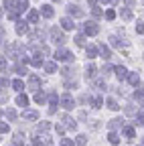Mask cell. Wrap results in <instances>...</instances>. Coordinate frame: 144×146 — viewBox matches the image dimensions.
Wrapping results in <instances>:
<instances>
[{"label":"cell","mask_w":144,"mask_h":146,"mask_svg":"<svg viewBox=\"0 0 144 146\" xmlns=\"http://www.w3.org/2000/svg\"><path fill=\"white\" fill-rule=\"evenodd\" d=\"M124 132H126V136H130V138L134 136V130H132V128H126V130H124Z\"/></svg>","instance_id":"d6a6232c"},{"label":"cell","mask_w":144,"mask_h":146,"mask_svg":"<svg viewBox=\"0 0 144 146\" xmlns=\"http://www.w3.org/2000/svg\"><path fill=\"white\" fill-rule=\"evenodd\" d=\"M39 21V12L37 10H31L29 12V23H37Z\"/></svg>","instance_id":"5bb4252c"},{"label":"cell","mask_w":144,"mask_h":146,"mask_svg":"<svg viewBox=\"0 0 144 146\" xmlns=\"http://www.w3.org/2000/svg\"><path fill=\"white\" fill-rule=\"evenodd\" d=\"M92 10H94V16H102V10H100V8H98V6H94V8H92Z\"/></svg>","instance_id":"836d02e7"},{"label":"cell","mask_w":144,"mask_h":146,"mask_svg":"<svg viewBox=\"0 0 144 146\" xmlns=\"http://www.w3.org/2000/svg\"><path fill=\"white\" fill-rule=\"evenodd\" d=\"M100 53H102V57H104V59H110V57H112L110 47H106V45H100Z\"/></svg>","instance_id":"52a82bcc"},{"label":"cell","mask_w":144,"mask_h":146,"mask_svg":"<svg viewBox=\"0 0 144 146\" xmlns=\"http://www.w3.org/2000/svg\"><path fill=\"white\" fill-rule=\"evenodd\" d=\"M100 106H102V98H96L94 100V108H100Z\"/></svg>","instance_id":"e575fe53"},{"label":"cell","mask_w":144,"mask_h":146,"mask_svg":"<svg viewBox=\"0 0 144 146\" xmlns=\"http://www.w3.org/2000/svg\"><path fill=\"white\" fill-rule=\"evenodd\" d=\"M14 6H16L14 0H6V2H4V8H8V10H16Z\"/></svg>","instance_id":"44dd1931"},{"label":"cell","mask_w":144,"mask_h":146,"mask_svg":"<svg viewBox=\"0 0 144 146\" xmlns=\"http://www.w3.org/2000/svg\"><path fill=\"white\" fill-rule=\"evenodd\" d=\"M16 104H19V106H23V108H25V106H29V98L21 94L19 98H16Z\"/></svg>","instance_id":"7c38bea8"},{"label":"cell","mask_w":144,"mask_h":146,"mask_svg":"<svg viewBox=\"0 0 144 146\" xmlns=\"http://www.w3.org/2000/svg\"><path fill=\"white\" fill-rule=\"evenodd\" d=\"M136 33H144V25H142V23L136 25Z\"/></svg>","instance_id":"d590c367"},{"label":"cell","mask_w":144,"mask_h":146,"mask_svg":"<svg viewBox=\"0 0 144 146\" xmlns=\"http://www.w3.org/2000/svg\"><path fill=\"white\" fill-rule=\"evenodd\" d=\"M65 87H67V89H75V87H77V83H75V81H67V83H65Z\"/></svg>","instance_id":"4dcf8cb0"},{"label":"cell","mask_w":144,"mask_h":146,"mask_svg":"<svg viewBox=\"0 0 144 146\" xmlns=\"http://www.w3.org/2000/svg\"><path fill=\"white\" fill-rule=\"evenodd\" d=\"M61 27H63L65 31H71L75 25H73V21H71V18H61Z\"/></svg>","instance_id":"ba28073f"},{"label":"cell","mask_w":144,"mask_h":146,"mask_svg":"<svg viewBox=\"0 0 144 146\" xmlns=\"http://www.w3.org/2000/svg\"><path fill=\"white\" fill-rule=\"evenodd\" d=\"M116 75L120 77V79H126V77H128V71H126V67H116Z\"/></svg>","instance_id":"30bf717a"},{"label":"cell","mask_w":144,"mask_h":146,"mask_svg":"<svg viewBox=\"0 0 144 146\" xmlns=\"http://www.w3.org/2000/svg\"><path fill=\"white\" fill-rule=\"evenodd\" d=\"M77 144H85V136H77Z\"/></svg>","instance_id":"ab89813d"},{"label":"cell","mask_w":144,"mask_h":146,"mask_svg":"<svg viewBox=\"0 0 144 146\" xmlns=\"http://www.w3.org/2000/svg\"><path fill=\"white\" fill-rule=\"evenodd\" d=\"M4 100H8V96L4 94V91H0V102H4Z\"/></svg>","instance_id":"f35d334b"},{"label":"cell","mask_w":144,"mask_h":146,"mask_svg":"<svg viewBox=\"0 0 144 146\" xmlns=\"http://www.w3.org/2000/svg\"><path fill=\"white\" fill-rule=\"evenodd\" d=\"M49 102H51V106H57V94H51L49 96Z\"/></svg>","instance_id":"83f0119b"},{"label":"cell","mask_w":144,"mask_h":146,"mask_svg":"<svg viewBox=\"0 0 144 146\" xmlns=\"http://www.w3.org/2000/svg\"><path fill=\"white\" fill-rule=\"evenodd\" d=\"M6 130H8V126L6 124H0V132H6Z\"/></svg>","instance_id":"60d3db41"},{"label":"cell","mask_w":144,"mask_h":146,"mask_svg":"<svg viewBox=\"0 0 144 146\" xmlns=\"http://www.w3.org/2000/svg\"><path fill=\"white\" fill-rule=\"evenodd\" d=\"M96 55H98V49H96V47H87V57H89V59H94Z\"/></svg>","instance_id":"d6986e66"},{"label":"cell","mask_w":144,"mask_h":146,"mask_svg":"<svg viewBox=\"0 0 144 146\" xmlns=\"http://www.w3.org/2000/svg\"><path fill=\"white\" fill-rule=\"evenodd\" d=\"M110 142L116 144V142H118V136H116V134H110Z\"/></svg>","instance_id":"74e56055"},{"label":"cell","mask_w":144,"mask_h":146,"mask_svg":"<svg viewBox=\"0 0 144 146\" xmlns=\"http://www.w3.org/2000/svg\"><path fill=\"white\" fill-rule=\"evenodd\" d=\"M63 146H73V144H71V140H63Z\"/></svg>","instance_id":"b9f144b4"},{"label":"cell","mask_w":144,"mask_h":146,"mask_svg":"<svg viewBox=\"0 0 144 146\" xmlns=\"http://www.w3.org/2000/svg\"><path fill=\"white\" fill-rule=\"evenodd\" d=\"M75 43H77L79 47H83V45H85V36H83V35H77V36H75Z\"/></svg>","instance_id":"cb8c5ba5"},{"label":"cell","mask_w":144,"mask_h":146,"mask_svg":"<svg viewBox=\"0 0 144 146\" xmlns=\"http://www.w3.org/2000/svg\"><path fill=\"white\" fill-rule=\"evenodd\" d=\"M25 120H37V112H25Z\"/></svg>","instance_id":"603a6c76"},{"label":"cell","mask_w":144,"mask_h":146,"mask_svg":"<svg viewBox=\"0 0 144 146\" xmlns=\"http://www.w3.org/2000/svg\"><path fill=\"white\" fill-rule=\"evenodd\" d=\"M85 75H87V79H89V77H94V75H96V67H94V65H89V67H87V73H85Z\"/></svg>","instance_id":"484cf974"},{"label":"cell","mask_w":144,"mask_h":146,"mask_svg":"<svg viewBox=\"0 0 144 146\" xmlns=\"http://www.w3.org/2000/svg\"><path fill=\"white\" fill-rule=\"evenodd\" d=\"M106 106L110 108V110H118V108H120V106L116 104V100H112V98H108V100H106Z\"/></svg>","instance_id":"4fadbf2b"},{"label":"cell","mask_w":144,"mask_h":146,"mask_svg":"<svg viewBox=\"0 0 144 146\" xmlns=\"http://www.w3.org/2000/svg\"><path fill=\"white\" fill-rule=\"evenodd\" d=\"M55 69H57L55 63H45V71H47V73H55Z\"/></svg>","instance_id":"e0dca14e"},{"label":"cell","mask_w":144,"mask_h":146,"mask_svg":"<svg viewBox=\"0 0 144 146\" xmlns=\"http://www.w3.org/2000/svg\"><path fill=\"white\" fill-rule=\"evenodd\" d=\"M16 33H19V35H25V33H27V23H19V25H16Z\"/></svg>","instance_id":"2e32d148"},{"label":"cell","mask_w":144,"mask_h":146,"mask_svg":"<svg viewBox=\"0 0 144 146\" xmlns=\"http://www.w3.org/2000/svg\"><path fill=\"white\" fill-rule=\"evenodd\" d=\"M41 87V79L37 77V75H31V79H29V89L31 91H37Z\"/></svg>","instance_id":"3957f363"},{"label":"cell","mask_w":144,"mask_h":146,"mask_svg":"<svg viewBox=\"0 0 144 146\" xmlns=\"http://www.w3.org/2000/svg\"><path fill=\"white\" fill-rule=\"evenodd\" d=\"M128 81H130L132 85H138V83H140V75H138V73H130V75H128Z\"/></svg>","instance_id":"8fae6325"},{"label":"cell","mask_w":144,"mask_h":146,"mask_svg":"<svg viewBox=\"0 0 144 146\" xmlns=\"http://www.w3.org/2000/svg\"><path fill=\"white\" fill-rule=\"evenodd\" d=\"M51 39L55 41V43H59V45H61V43H65V35H63L59 29H51Z\"/></svg>","instance_id":"7a4b0ae2"},{"label":"cell","mask_w":144,"mask_h":146,"mask_svg":"<svg viewBox=\"0 0 144 146\" xmlns=\"http://www.w3.org/2000/svg\"><path fill=\"white\" fill-rule=\"evenodd\" d=\"M120 122H122V120H112V122H110V126H112V128H116V126H120Z\"/></svg>","instance_id":"8d00e7d4"},{"label":"cell","mask_w":144,"mask_h":146,"mask_svg":"<svg viewBox=\"0 0 144 146\" xmlns=\"http://www.w3.org/2000/svg\"><path fill=\"white\" fill-rule=\"evenodd\" d=\"M61 104H63V108H65V110H71V108H73V106H75V102H73V98H71L69 94H65V96L61 98Z\"/></svg>","instance_id":"5b68a950"},{"label":"cell","mask_w":144,"mask_h":146,"mask_svg":"<svg viewBox=\"0 0 144 146\" xmlns=\"http://www.w3.org/2000/svg\"><path fill=\"white\" fill-rule=\"evenodd\" d=\"M41 14H43L45 18H51L55 12H53V6H51V4H45V6H41Z\"/></svg>","instance_id":"8992f818"},{"label":"cell","mask_w":144,"mask_h":146,"mask_svg":"<svg viewBox=\"0 0 144 146\" xmlns=\"http://www.w3.org/2000/svg\"><path fill=\"white\" fill-rule=\"evenodd\" d=\"M2 35H4V31H2V29H0V41H2Z\"/></svg>","instance_id":"7bdbcfd3"},{"label":"cell","mask_w":144,"mask_h":146,"mask_svg":"<svg viewBox=\"0 0 144 146\" xmlns=\"http://www.w3.org/2000/svg\"><path fill=\"white\" fill-rule=\"evenodd\" d=\"M100 2H106V4H108V2H110V0H100Z\"/></svg>","instance_id":"ee69618b"},{"label":"cell","mask_w":144,"mask_h":146,"mask_svg":"<svg viewBox=\"0 0 144 146\" xmlns=\"http://www.w3.org/2000/svg\"><path fill=\"white\" fill-rule=\"evenodd\" d=\"M114 16H116L114 10H108V12H106V18H108V21H114Z\"/></svg>","instance_id":"f546056e"},{"label":"cell","mask_w":144,"mask_h":146,"mask_svg":"<svg viewBox=\"0 0 144 146\" xmlns=\"http://www.w3.org/2000/svg\"><path fill=\"white\" fill-rule=\"evenodd\" d=\"M83 31H85V35H98L100 33V29L96 27V23H85V27H83Z\"/></svg>","instance_id":"277c9868"},{"label":"cell","mask_w":144,"mask_h":146,"mask_svg":"<svg viewBox=\"0 0 144 146\" xmlns=\"http://www.w3.org/2000/svg\"><path fill=\"white\" fill-rule=\"evenodd\" d=\"M6 116H8L10 120H14V118H16V112H14V110H6Z\"/></svg>","instance_id":"1f68e13d"},{"label":"cell","mask_w":144,"mask_h":146,"mask_svg":"<svg viewBox=\"0 0 144 146\" xmlns=\"http://www.w3.org/2000/svg\"><path fill=\"white\" fill-rule=\"evenodd\" d=\"M110 43H112L114 47H122V45H124V43L118 39V36H110Z\"/></svg>","instance_id":"7402d4cb"},{"label":"cell","mask_w":144,"mask_h":146,"mask_svg":"<svg viewBox=\"0 0 144 146\" xmlns=\"http://www.w3.org/2000/svg\"><path fill=\"white\" fill-rule=\"evenodd\" d=\"M134 98H136L138 102H144V91H136V94H134Z\"/></svg>","instance_id":"f1b7e54d"},{"label":"cell","mask_w":144,"mask_h":146,"mask_svg":"<svg viewBox=\"0 0 144 146\" xmlns=\"http://www.w3.org/2000/svg\"><path fill=\"white\" fill-rule=\"evenodd\" d=\"M16 6H19L16 10H27V8H29V0H19V2H16Z\"/></svg>","instance_id":"9a60e30c"},{"label":"cell","mask_w":144,"mask_h":146,"mask_svg":"<svg viewBox=\"0 0 144 146\" xmlns=\"http://www.w3.org/2000/svg\"><path fill=\"white\" fill-rule=\"evenodd\" d=\"M29 63H33L35 67H41V65H43V59H39V57H33V59H31Z\"/></svg>","instance_id":"d4e9b609"},{"label":"cell","mask_w":144,"mask_h":146,"mask_svg":"<svg viewBox=\"0 0 144 146\" xmlns=\"http://www.w3.org/2000/svg\"><path fill=\"white\" fill-rule=\"evenodd\" d=\"M35 102H37V104H43V102H45V94H43V91H37V96H35Z\"/></svg>","instance_id":"ffe728a7"},{"label":"cell","mask_w":144,"mask_h":146,"mask_svg":"<svg viewBox=\"0 0 144 146\" xmlns=\"http://www.w3.org/2000/svg\"><path fill=\"white\" fill-rule=\"evenodd\" d=\"M10 85H12V87H14V89H25V83H23V81H21V79H14V81H12V83H10Z\"/></svg>","instance_id":"ac0fdd59"},{"label":"cell","mask_w":144,"mask_h":146,"mask_svg":"<svg viewBox=\"0 0 144 146\" xmlns=\"http://www.w3.org/2000/svg\"><path fill=\"white\" fill-rule=\"evenodd\" d=\"M71 57H73V55H71L67 49H59V51L55 53V61H69Z\"/></svg>","instance_id":"6da1fadb"},{"label":"cell","mask_w":144,"mask_h":146,"mask_svg":"<svg viewBox=\"0 0 144 146\" xmlns=\"http://www.w3.org/2000/svg\"><path fill=\"white\" fill-rule=\"evenodd\" d=\"M69 14H73V16H83V10H81L79 6H75V4H71V6H69Z\"/></svg>","instance_id":"9c48e42d"},{"label":"cell","mask_w":144,"mask_h":146,"mask_svg":"<svg viewBox=\"0 0 144 146\" xmlns=\"http://www.w3.org/2000/svg\"><path fill=\"white\" fill-rule=\"evenodd\" d=\"M122 18H124V21H130V18H132V12H130V10H122Z\"/></svg>","instance_id":"4316f807"}]
</instances>
